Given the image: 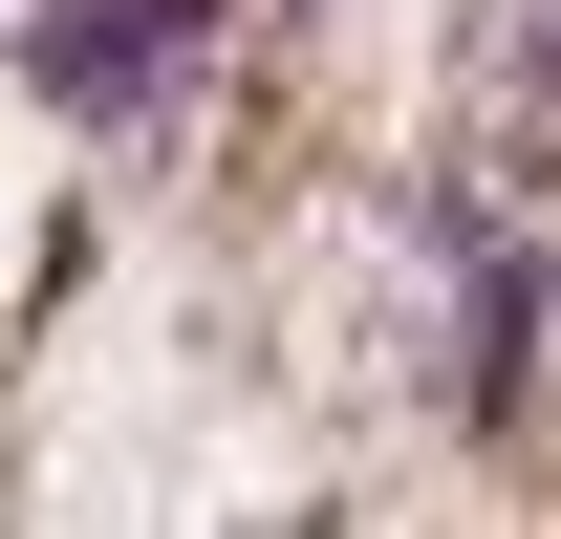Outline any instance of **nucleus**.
Here are the masks:
<instances>
[{"label": "nucleus", "mask_w": 561, "mask_h": 539, "mask_svg": "<svg viewBox=\"0 0 561 539\" xmlns=\"http://www.w3.org/2000/svg\"><path fill=\"white\" fill-rule=\"evenodd\" d=\"M476 151H496V173H561V0H518V22H496V66H476Z\"/></svg>", "instance_id": "f03ea898"}, {"label": "nucleus", "mask_w": 561, "mask_h": 539, "mask_svg": "<svg viewBox=\"0 0 561 539\" xmlns=\"http://www.w3.org/2000/svg\"><path fill=\"white\" fill-rule=\"evenodd\" d=\"M216 22H238V0H44V22H22V87H44L66 130L130 151V130H173V108H195Z\"/></svg>", "instance_id": "f257e3e1"}]
</instances>
